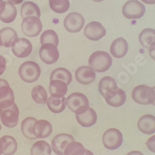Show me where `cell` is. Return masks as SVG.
<instances>
[{"label": "cell", "mask_w": 155, "mask_h": 155, "mask_svg": "<svg viewBox=\"0 0 155 155\" xmlns=\"http://www.w3.org/2000/svg\"><path fill=\"white\" fill-rule=\"evenodd\" d=\"M88 64L95 71L102 73L111 68L113 59L110 54L106 51H98L91 54L88 59Z\"/></svg>", "instance_id": "cell-1"}, {"label": "cell", "mask_w": 155, "mask_h": 155, "mask_svg": "<svg viewBox=\"0 0 155 155\" xmlns=\"http://www.w3.org/2000/svg\"><path fill=\"white\" fill-rule=\"evenodd\" d=\"M41 69L34 61H28L23 63L19 68V77L27 83L37 81L41 76Z\"/></svg>", "instance_id": "cell-2"}, {"label": "cell", "mask_w": 155, "mask_h": 155, "mask_svg": "<svg viewBox=\"0 0 155 155\" xmlns=\"http://www.w3.org/2000/svg\"><path fill=\"white\" fill-rule=\"evenodd\" d=\"M132 99L140 105L153 104L155 100L154 90L146 85H138L133 90Z\"/></svg>", "instance_id": "cell-3"}, {"label": "cell", "mask_w": 155, "mask_h": 155, "mask_svg": "<svg viewBox=\"0 0 155 155\" xmlns=\"http://www.w3.org/2000/svg\"><path fill=\"white\" fill-rule=\"evenodd\" d=\"M66 105L71 111L78 114L89 108L88 99L84 94L74 92L66 99Z\"/></svg>", "instance_id": "cell-4"}, {"label": "cell", "mask_w": 155, "mask_h": 155, "mask_svg": "<svg viewBox=\"0 0 155 155\" xmlns=\"http://www.w3.org/2000/svg\"><path fill=\"white\" fill-rule=\"evenodd\" d=\"M19 108L16 103L6 107L0 108V119L2 124L8 128L16 127L19 123Z\"/></svg>", "instance_id": "cell-5"}, {"label": "cell", "mask_w": 155, "mask_h": 155, "mask_svg": "<svg viewBox=\"0 0 155 155\" xmlns=\"http://www.w3.org/2000/svg\"><path fill=\"white\" fill-rule=\"evenodd\" d=\"M145 6L138 0H129L123 6L122 12L124 17L128 19H137L145 14Z\"/></svg>", "instance_id": "cell-6"}, {"label": "cell", "mask_w": 155, "mask_h": 155, "mask_svg": "<svg viewBox=\"0 0 155 155\" xmlns=\"http://www.w3.org/2000/svg\"><path fill=\"white\" fill-rule=\"evenodd\" d=\"M123 134L118 129H109L102 135V143L108 150H114L118 149L123 143Z\"/></svg>", "instance_id": "cell-7"}, {"label": "cell", "mask_w": 155, "mask_h": 155, "mask_svg": "<svg viewBox=\"0 0 155 155\" xmlns=\"http://www.w3.org/2000/svg\"><path fill=\"white\" fill-rule=\"evenodd\" d=\"M43 25L40 18L37 16H27L23 19L21 30L23 34L30 37H36L42 31Z\"/></svg>", "instance_id": "cell-8"}, {"label": "cell", "mask_w": 155, "mask_h": 155, "mask_svg": "<svg viewBox=\"0 0 155 155\" xmlns=\"http://www.w3.org/2000/svg\"><path fill=\"white\" fill-rule=\"evenodd\" d=\"M39 56L44 64H52L58 61L60 54L58 47L52 44H45L41 45L39 51Z\"/></svg>", "instance_id": "cell-9"}, {"label": "cell", "mask_w": 155, "mask_h": 155, "mask_svg": "<svg viewBox=\"0 0 155 155\" xmlns=\"http://www.w3.org/2000/svg\"><path fill=\"white\" fill-rule=\"evenodd\" d=\"M85 24V18L78 12H71L64 20V27L70 33L81 31Z\"/></svg>", "instance_id": "cell-10"}, {"label": "cell", "mask_w": 155, "mask_h": 155, "mask_svg": "<svg viewBox=\"0 0 155 155\" xmlns=\"http://www.w3.org/2000/svg\"><path fill=\"white\" fill-rule=\"evenodd\" d=\"M106 34V30L105 27L99 22L92 21L86 25L84 35L85 37L92 41H99Z\"/></svg>", "instance_id": "cell-11"}, {"label": "cell", "mask_w": 155, "mask_h": 155, "mask_svg": "<svg viewBox=\"0 0 155 155\" xmlns=\"http://www.w3.org/2000/svg\"><path fill=\"white\" fill-rule=\"evenodd\" d=\"M11 48L13 54L19 58H27L33 51L31 42L27 38H17Z\"/></svg>", "instance_id": "cell-12"}, {"label": "cell", "mask_w": 155, "mask_h": 155, "mask_svg": "<svg viewBox=\"0 0 155 155\" xmlns=\"http://www.w3.org/2000/svg\"><path fill=\"white\" fill-rule=\"evenodd\" d=\"M73 136L68 134H59L56 135L51 142V149L57 155H64V150L70 142L74 141Z\"/></svg>", "instance_id": "cell-13"}, {"label": "cell", "mask_w": 155, "mask_h": 155, "mask_svg": "<svg viewBox=\"0 0 155 155\" xmlns=\"http://www.w3.org/2000/svg\"><path fill=\"white\" fill-rule=\"evenodd\" d=\"M13 91L6 80L0 79V108L6 107L14 103Z\"/></svg>", "instance_id": "cell-14"}, {"label": "cell", "mask_w": 155, "mask_h": 155, "mask_svg": "<svg viewBox=\"0 0 155 155\" xmlns=\"http://www.w3.org/2000/svg\"><path fill=\"white\" fill-rule=\"evenodd\" d=\"M32 131L37 139H44L51 136L53 132V127L48 120H37L33 126Z\"/></svg>", "instance_id": "cell-15"}, {"label": "cell", "mask_w": 155, "mask_h": 155, "mask_svg": "<svg viewBox=\"0 0 155 155\" xmlns=\"http://www.w3.org/2000/svg\"><path fill=\"white\" fill-rule=\"evenodd\" d=\"M17 10L15 5L9 2H4L0 4V20L5 23H11L16 19Z\"/></svg>", "instance_id": "cell-16"}, {"label": "cell", "mask_w": 155, "mask_h": 155, "mask_svg": "<svg viewBox=\"0 0 155 155\" xmlns=\"http://www.w3.org/2000/svg\"><path fill=\"white\" fill-rule=\"evenodd\" d=\"M75 78L81 85H89L95 81V71L90 66H81L76 70Z\"/></svg>", "instance_id": "cell-17"}, {"label": "cell", "mask_w": 155, "mask_h": 155, "mask_svg": "<svg viewBox=\"0 0 155 155\" xmlns=\"http://www.w3.org/2000/svg\"><path fill=\"white\" fill-rule=\"evenodd\" d=\"M75 116L78 123L83 127H91L96 124L97 114L91 107Z\"/></svg>", "instance_id": "cell-18"}, {"label": "cell", "mask_w": 155, "mask_h": 155, "mask_svg": "<svg viewBox=\"0 0 155 155\" xmlns=\"http://www.w3.org/2000/svg\"><path fill=\"white\" fill-rule=\"evenodd\" d=\"M139 130L147 135L155 133V116L150 114L143 115L139 119L137 123Z\"/></svg>", "instance_id": "cell-19"}, {"label": "cell", "mask_w": 155, "mask_h": 155, "mask_svg": "<svg viewBox=\"0 0 155 155\" xmlns=\"http://www.w3.org/2000/svg\"><path fill=\"white\" fill-rule=\"evenodd\" d=\"M106 103L113 107H120L126 102L127 95L126 92L121 88H117L113 90V92H109L105 98Z\"/></svg>", "instance_id": "cell-20"}, {"label": "cell", "mask_w": 155, "mask_h": 155, "mask_svg": "<svg viewBox=\"0 0 155 155\" xmlns=\"http://www.w3.org/2000/svg\"><path fill=\"white\" fill-rule=\"evenodd\" d=\"M128 43L123 37L116 39L110 46V53L116 58H124L128 52Z\"/></svg>", "instance_id": "cell-21"}, {"label": "cell", "mask_w": 155, "mask_h": 155, "mask_svg": "<svg viewBox=\"0 0 155 155\" xmlns=\"http://www.w3.org/2000/svg\"><path fill=\"white\" fill-rule=\"evenodd\" d=\"M49 92L52 97L62 98L68 92V85L65 82L61 80H51L49 85Z\"/></svg>", "instance_id": "cell-22"}, {"label": "cell", "mask_w": 155, "mask_h": 155, "mask_svg": "<svg viewBox=\"0 0 155 155\" xmlns=\"http://www.w3.org/2000/svg\"><path fill=\"white\" fill-rule=\"evenodd\" d=\"M117 88L118 86H117L116 81L113 78L109 77V76L102 78L99 83V92L104 99L109 92H113V90L116 89Z\"/></svg>", "instance_id": "cell-23"}, {"label": "cell", "mask_w": 155, "mask_h": 155, "mask_svg": "<svg viewBox=\"0 0 155 155\" xmlns=\"http://www.w3.org/2000/svg\"><path fill=\"white\" fill-rule=\"evenodd\" d=\"M2 145V153L4 155H13L17 150V141L13 137L5 135L0 139Z\"/></svg>", "instance_id": "cell-24"}, {"label": "cell", "mask_w": 155, "mask_h": 155, "mask_svg": "<svg viewBox=\"0 0 155 155\" xmlns=\"http://www.w3.org/2000/svg\"><path fill=\"white\" fill-rule=\"evenodd\" d=\"M0 37L2 46L5 48H9L12 47V44L18 38V35L14 29L11 27H5L0 30Z\"/></svg>", "instance_id": "cell-25"}, {"label": "cell", "mask_w": 155, "mask_h": 155, "mask_svg": "<svg viewBox=\"0 0 155 155\" xmlns=\"http://www.w3.org/2000/svg\"><path fill=\"white\" fill-rule=\"evenodd\" d=\"M20 13L23 19L27 16H37L40 18L41 14V9L38 5L31 1H27L23 3L20 9Z\"/></svg>", "instance_id": "cell-26"}, {"label": "cell", "mask_w": 155, "mask_h": 155, "mask_svg": "<svg viewBox=\"0 0 155 155\" xmlns=\"http://www.w3.org/2000/svg\"><path fill=\"white\" fill-rule=\"evenodd\" d=\"M139 41L143 48L149 49L152 44H155V30L146 28L142 30L139 35Z\"/></svg>", "instance_id": "cell-27"}, {"label": "cell", "mask_w": 155, "mask_h": 155, "mask_svg": "<svg viewBox=\"0 0 155 155\" xmlns=\"http://www.w3.org/2000/svg\"><path fill=\"white\" fill-rule=\"evenodd\" d=\"M48 109L54 113H61L65 109L66 99L64 97L62 98H54L50 97L47 101Z\"/></svg>", "instance_id": "cell-28"}, {"label": "cell", "mask_w": 155, "mask_h": 155, "mask_svg": "<svg viewBox=\"0 0 155 155\" xmlns=\"http://www.w3.org/2000/svg\"><path fill=\"white\" fill-rule=\"evenodd\" d=\"M50 79H58L65 82L67 85H70L72 81V74L68 69L64 68H59L52 71L50 77Z\"/></svg>", "instance_id": "cell-29"}, {"label": "cell", "mask_w": 155, "mask_h": 155, "mask_svg": "<svg viewBox=\"0 0 155 155\" xmlns=\"http://www.w3.org/2000/svg\"><path fill=\"white\" fill-rule=\"evenodd\" d=\"M31 155H51V147L44 140H38L33 144L30 149Z\"/></svg>", "instance_id": "cell-30"}, {"label": "cell", "mask_w": 155, "mask_h": 155, "mask_svg": "<svg viewBox=\"0 0 155 155\" xmlns=\"http://www.w3.org/2000/svg\"><path fill=\"white\" fill-rule=\"evenodd\" d=\"M37 121L35 118L34 117H27L26 119L22 121L21 124V131L23 135L27 139L33 140H37V138L34 137L32 129L34 126V123Z\"/></svg>", "instance_id": "cell-31"}, {"label": "cell", "mask_w": 155, "mask_h": 155, "mask_svg": "<svg viewBox=\"0 0 155 155\" xmlns=\"http://www.w3.org/2000/svg\"><path fill=\"white\" fill-rule=\"evenodd\" d=\"M32 99L37 104H46L48 101V92L42 85H37L32 89Z\"/></svg>", "instance_id": "cell-32"}, {"label": "cell", "mask_w": 155, "mask_h": 155, "mask_svg": "<svg viewBox=\"0 0 155 155\" xmlns=\"http://www.w3.org/2000/svg\"><path fill=\"white\" fill-rule=\"evenodd\" d=\"M85 149L82 143L74 140L71 141L64 150V155H85Z\"/></svg>", "instance_id": "cell-33"}, {"label": "cell", "mask_w": 155, "mask_h": 155, "mask_svg": "<svg viewBox=\"0 0 155 155\" xmlns=\"http://www.w3.org/2000/svg\"><path fill=\"white\" fill-rule=\"evenodd\" d=\"M50 7L56 13H64L70 8L69 0H49Z\"/></svg>", "instance_id": "cell-34"}, {"label": "cell", "mask_w": 155, "mask_h": 155, "mask_svg": "<svg viewBox=\"0 0 155 155\" xmlns=\"http://www.w3.org/2000/svg\"><path fill=\"white\" fill-rule=\"evenodd\" d=\"M41 45L45 44H52L58 47L59 44V38L55 31L53 30H48L44 31L41 36Z\"/></svg>", "instance_id": "cell-35"}, {"label": "cell", "mask_w": 155, "mask_h": 155, "mask_svg": "<svg viewBox=\"0 0 155 155\" xmlns=\"http://www.w3.org/2000/svg\"><path fill=\"white\" fill-rule=\"evenodd\" d=\"M146 145L150 151L155 153V135L152 136L151 137H150L147 140Z\"/></svg>", "instance_id": "cell-36"}, {"label": "cell", "mask_w": 155, "mask_h": 155, "mask_svg": "<svg viewBox=\"0 0 155 155\" xmlns=\"http://www.w3.org/2000/svg\"><path fill=\"white\" fill-rule=\"evenodd\" d=\"M6 68V61L2 55L0 54V76L5 72Z\"/></svg>", "instance_id": "cell-37"}, {"label": "cell", "mask_w": 155, "mask_h": 155, "mask_svg": "<svg viewBox=\"0 0 155 155\" xmlns=\"http://www.w3.org/2000/svg\"><path fill=\"white\" fill-rule=\"evenodd\" d=\"M148 50H149V54H150V57L153 59V60L155 61V44H152Z\"/></svg>", "instance_id": "cell-38"}, {"label": "cell", "mask_w": 155, "mask_h": 155, "mask_svg": "<svg viewBox=\"0 0 155 155\" xmlns=\"http://www.w3.org/2000/svg\"><path fill=\"white\" fill-rule=\"evenodd\" d=\"M126 155H143V154L142 152L139 151V150H133V151L129 152V153Z\"/></svg>", "instance_id": "cell-39"}, {"label": "cell", "mask_w": 155, "mask_h": 155, "mask_svg": "<svg viewBox=\"0 0 155 155\" xmlns=\"http://www.w3.org/2000/svg\"><path fill=\"white\" fill-rule=\"evenodd\" d=\"M8 2H11L12 3L13 5H19V4L22 3L23 2V0H8Z\"/></svg>", "instance_id": "cell-40"}, {"label": "cell", "mask_w": 155, "mask_h": 155, "mask_svg": "<svg viewBox=\"0 0 155 155\" xmlns=\"http://www.w3.org/2000/svg\"><path fill=\"white\" fill-rule=\"evenodd\" d=\"M142 2H144V3L148 4V5H153L155 4V0H141Z\"/></svg>", "instance_id": "cell-41"}, {"label": "cell", "mask_w": 155, "mask_h": 155, "mask_svg": "<svg viewBox=\"0 0 155 155\" xmlns=\"http://www.w3.org/2000/svg\"><path fill=\"white\" fill-rule=\"evenodd\" d=\"M85 155H94L92 151H90V150H85Z\"/></svg>", "instance_id": "cell-42"}, {"label": "cell", "mask_w": 155, "mask_h": 155, "mask_svg": "<svg viewBox=\"0 0 155 155\" xmlns=\"http://www.w3.org/2000/svg\"><path fill=\"white\" fill-rule=\"evenodd\" d=\"M2 142L0 140V155H2Z\"/></svg>", "instance_id": "cell-43"}, {"label": "cell", "mask_w": 155, "mask_h": 155, "mask_svg": "<svg viewBox=\"0 0 155 155\" xmlns=\"http://www.w3.org/2000/svg\"><path fill=\"white\" fill-rule=\"evenodd\" d=\"M92 1H94V2H102V1H104V0H92Z\"/></svg>", "instance_id": "cell-44"}, {"label": "cell", "mask_w": 155, "mask_h": 155, "mask_svg": "<svg viewBox=\"0 0 155 155\" xmlns=\"http://www.w3.org/2000/svg\"><path fill=\"white\" fill-rule=\"evenodd\" d=\"M2 46V41H1V37H0V47Z\"/></svg>", "instance_id": "cell-45"}, {"label": "cell", "mask_w": 155, "mask_h": 155, "mask_svg": "<svg viewBox=\"0 0 155 155\" xmlns=\"http://www.w3.org/2000/svg\"><path fill=\"white\" fill-rule=\"evenodd\" d=\"M153 90H154V92H155V86H154V87H153ZM153 105H154V106H155V100H154V102H153Z\"/></svg>", "instance_id": "cell-46"}, {"label": "cell", "mask_w": 155, "mask_h": 155, "mask_svg": "<svg viewBox=\"0 0 155 155\" xmlns=\"http://www.w3.org/2000/svg\"><path fill=\"white\" fill-rule=\"evenodd\" d=\"M1 129H2V125H1V124H0V130H1Z\"/></svg>", "instance_id": "cell-47"}]
</instances>
